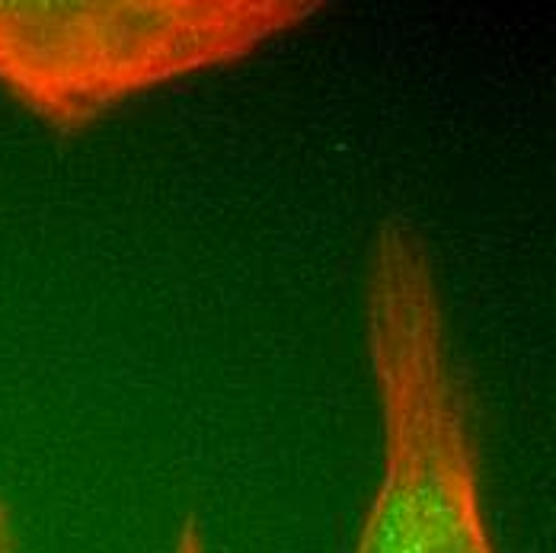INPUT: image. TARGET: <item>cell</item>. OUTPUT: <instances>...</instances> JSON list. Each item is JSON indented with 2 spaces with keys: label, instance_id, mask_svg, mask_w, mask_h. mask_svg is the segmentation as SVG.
<instances>
[{
  "label": "cell",
  "instance_id": "2",
  "mask_svg": "<svg viewBox=\"0 0 556 553\" xmlns=\"http://www.w3.org/2000/svg\"><path fill=\"white\" fill-rule=\"evenodd\" d=\"M320 0H0V87L58 131L189 74L227 67Z\"/></svg>",
  "mask_w": 556,
  "mask_h": 553
},
{
  "label": "cell",
  "instance_id": "3",
  "mask_svg": "<svg viewBox=\"0 0 556 553\" xmlns=\"http://www.w3.org/2000/svg\"><path fill=\"white\" fill-rule=\"evenodd\" d=\"M169 553H208L205 535H202V528H199V521L192 515L179 525V535H176L173 551Z\"/></svg>",
  "mask_w": 556,
  "mask_h": 553
},
{
  "label": "cell",
  "instance_id": "1",
  "mask_svg": "<svg viewBox=\"0 0 556 553\" xmlns=\"http://www.w3.org/2000/svg\"><path fill=\"white\" fill-rule=\"evenodd\" d=\"M365 342L381 480L355 553H496L439 266L426 237L400 218H384L368 247Z\"/></svg>",
  "mask_w": 556,
  "mask_h": 553
},
{
  "label": "cell",
  "instance_id": "4",
  "mask_svg": "<svg viewBox=\"0 0 556 553\" xmlns=\"http://www.w3.org/2000/svg\"><path fill=\"white\" fill-rule=\"evenodd\" d=\"M16 548H20V538H16V528H13V515L0 502V553H16Z\"/></svg>",
  "mask_w": 556,
  "mask_h": 553
}]
</instances>
